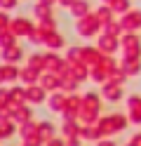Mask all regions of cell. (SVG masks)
<instances>
[{"mask_svg":"<svg viewBox=\"0 0 141 146\" xmlns=\"http://www.w3.org/2000/svg\"><path fill=\"white\" fill-rule=\"evenodd\" d=\"M28 66L35 68V71H42L45 68V52L38 54V57H35V54H33V57H28Z\"/></svg>","mask_w":141,"mask_h":146,"instance_id":"19","label":"cell"},{"mask_svg":"<svg viewBox=\"0 0 141 146\" xmlns=\"http://www.w3.org/2000/svg\"><path fill=\"white\" fill-rule=\"evenodd\" d=\"M45 146H66V144H64L61 139H56V137H52V139H47V141H45Z\"/></svg>","mask_w":141,"mask_h":146,"instance_id":"25","label":"cell"},{"mask_svg":"<svg viewBox=\"0 0 141 146\" xmlns=\"http://www.w3.org/2000/svg\"><path fill=\"white\" fill-rule=\"evenodd\" d=\"M9 17H7V12H0V31H7L9 29Z\"/></svg>","mask_w":141,"mask_h":146,"instance_id":"23","label":"cell"},{"mask_svg":"<svg viewBox=\"0 0 141 146\" xmlns=\"http://www.w3.org/2000/svg\"><path fill=\"white\" fill-rule=\"evenodd\" d=\"M113 14H115V12H113V7H111L108 3H103L99 10H97V17H99V21H101L103 26H106L108 21H113Z\"/></svg>","mask_w":141,"mask_h":146,"instance_id":"18","label":"cell"},{"mask_svg":"<svg viewBox=\"0 0 141 146\" xmlns=\"http://www.w3.org/2000/svg\"><path fill=\"white\" fill-rule=\"evenodd\" d=\"M132 144H134V146H141V134H134V137H132Z\"/></svg>","mask_w":141,"mask_h":146,"instance_id":"28","label":"cell"},{"mask_svg":"<svg viewBox=\"0 0 141 146\" xmlns=\"http://www.w3.org/2000/svg\"><path fill=\"white\" fill-rule=\"evenodd\" d=\"M127 118H129V123L141 125V97L139 94L127 97Z\"/></svg>","mask_w":141,"mask_h":146,"instance_id":"3","label":"cell"},{"mask_svg":"<svg viewBox=\"0 0 141 146\" xmlns=\"http://www.w3.org/2000/svg\"><path fill=\"white\" fill-rule=\"evenodd\" d=\"M68 10H71V14L75 17V19H80V17L89 14V3H87V0H75V3L68 7Z\"/></svg>","mask_w":141,"mask_h":146,"instance_id":"12","label":"cell"},{"mask_svg":"<svg viewBox=\"0 0 141 146\" xmlns=\"http://www.w3.org/2000/svg\"><path fill=\"white\" fill-rule=\"evenodd\" d=\"M0 83H5V76H3V66H0Z\"/></svg>","mask_w":141,"mask_h":146,"instance_id":"31","label":"cell"},{"mask_svg":"<svg viewBox=\"0 0 141 146\" xmlns=\"http://www.w3.org/2000/svg\"><path fill=\"white\" fill-rule=\"evenodd\" d=\"M40 3H45V5H54L56 0H40Z\"/></svg>","mask_w":141,"mask_h":146,"instance_id":"30","label":"cell"},{"mask_svg":"<svg viewBox=\"0 0 141 146\" xmlns=\"http://www.w3.org/2000/svg\"><path fill=\"white\" fill-rule=\"evenodd\" d=\"M47 106H50L52 113H64V106H66V97L61 92H52L47 97Z\"/></svg>","mask_w":141,"mask_h":146,"instance_id":"10","label":"cell"},{"mask_svg":"<svg viewBox=\"0 0 141 146\" xmlns=\"http://www.w3.org/2000/svg\"><path fill=\"white\" fill-rule=\"evenodd\" d=\"M103 3H108V5H111V3H113V0H103Z\"/></svg>","mask_w":141,"mask_h":146,"instance_id":"32","label":"cell"},{"mask_svg":"<svg viewBox=\"0 0 141 146\" xmlns=\"http://www.w3.org/2000/svg\"><path fill=\"white\" fill-rule=\"evenodd\" d=\"M97 146H115V141H111V139H101Z\"/></svg>","mask_w":141,"mask_h":146,"instance_id":"27","label":"cell"},{"mask_svg":"<svg viewBox=\"0 0 141 146\" xmlns=\"http://www.w3.org/2000/svg\"><path fill=\"white\" fill-rule=\"evenodd\" d=\"M0 59H3V64H19V61L24 59V50L14 42V45H9V47H3Z\"/></svg>","mask_w":141,"mask_h":146,"instance_id":"5","label":"cell"},{"mask_svg":"<svg viewBox=\"0 0 141 146\" xmlns=\"http://www.w3.org/2000/svg\"><path fill=\"white\" fill-rule=\"evenodd\" d=\"M7 102H12V99H9V90H5V87H0V106H5Z\"/></svg>","mask_w":141,"mask_h":146,"instance_id":"24","label":"cell"},{"mask_svg":"<svg viewBox=\"0 0 141 146\" xmlns=\"http://www.w3.org/2000/svg\"><path fill=\"white\" fill-rule=\"evenodd\" d=\"M26 102H33V104H42L47 102V90L42 85H28L26 87Z\"/></svg>","mask_w":141,"mask_h":146,"instance_id":"7","label":"cell"},{"mask_svg":"<svg viewBox=\"0 0 141 146\" xmlns=\"http://www.w3.org/2000/svg\"><path fill=\"white\" fill-rule=\"evenodd\" d=\"M101 21H99V17L97 14H85L78 19V24H75V31H78L82 38H92V35H97L101 31Z\"/></svg>","mask_w":141,"mask_h":146,"instance_id":"2","label":"cell"},{"mask_svg":"<svg viewBox=\"0 0 141 146\" xmlns=\"http://www.w3.org/2000/svg\"><path fill=\"white\" fill-rule=\"evenodd\" d=\"M66 146H80V141H78V139H73V141H68Z\"/></svg>","mask_w":141,"mask_h":146,"instance_id":"29","label":"cell"},{"mask_svg":"<svg viewBox=\"0 0 141 146\" xmlns=\"http://www.w3.org/2000/svg\"><path fill=\"white\" fill-rule=\"evenodd\" d=\"M120 47V35H111V33H103L99 38V50L103 54H113Z\"/></svg>","mask_w":141,"mask_h":146,"instance_id":"6","label":"cell"},{"mask_svg":"<svg viewBox=\"0 0 141 146\" xmlns=\"http://www.w3.org/2000/svg\"><path fill=\"white\" fill-rule=\"evenodd\" d=\"M12 120H14V123H28V120H33L31 108H28V106H19V108H14Z\"/></svg>","mask_w":141,"mask_h":146,"instance_id":"16","label":"cell"},{"mask_svg":"<svg viewBox=\"0 0 141 146\" xmlns=\"http://www.w3.org/2000/svg\"><path fill=\"white\" fill-rule=\"evenodd\" d=\"M54 29H56V21L52 19V17H42V19H40V31L50 33V31H54Z\"/></svg>","mask_w":141,"mask_h":146,"instance_id":"21","label":"cell"},{"mask_svg":"<svg viewBox=\"0 0 141 146\" xmlns=\"http://www.w3.org/2000/svg\"><path fill=\"white\" fill-rule=\"evenodd\" d=\"M61 80H64L61 73H59V76H54V73H42V87L47 90V92H50V90H54V87H59Z\"/></svg>","mask_w":141,"mask_h":146,"instance_id":"13","label":"cell"},{"mask_svg":"<svg viewBox=\"0 0 141 146\" xmlns=\"http://www.w3.org/2000/svg\"><path fill=\"white\" fill-rule=\"evenodd\" d=\"M3 76H5V83H14V80H19L21 71L17 68V64H3Z\"/></svg>","mask_w":141,"mask_h":146,"instance_id":"14","label":"cell"},{"mask_svg":"<svg viewBox=\"0 0 141 146\" xmlns=\"http://www.w3.org/2000/svg\"><path fill=\"white\" fill-rule=\"evenodd\" d=\"M9 99L12 102H26V90L24 87H12L9 90Z\"/></svg>","mask_w":141,"mask_h":146,"instance_id":"20","label":"cell"},{"mask_svg":"<svg viewBox=\"0 0 141 146\" xmlns=\"http://www.w3.org/2000/svg\"><path fill=\"white\" fill-rule=\"evenodd\" d=\"M122 29L125 31H136V29H141V10H134V12H125V17H122Z\"/></svg>","mask_w":141,"mask_h":146,"instance_id":"8","label":"cell"},{"mask_svg":"<svg viewBox=\"0 0 141 146\" xmlns=\"http://www.w3.org/2000/svg\"><path fill=\"white\" fill-rule=\"evenodd\" d=\"M111 7H113V12L122 14V12H127V10H129V0H113Z\"/></svg>","mask_w":141,"mask_h":146,"instance_id":"22","label":"cell"},{"mask_svg":"<svg viewBox=\"0 0 141 146\" xmlns=\"http://www.w3.org/2000/svg\"><path fill=\"white\" fill-rule=\"evenodd\" d=\"M38 78H40V71H35V68H31V66L21 68V76H19V80H24L26 85H33V83H38Z\"/></svg>","mask_w":141,"mask_h":146,"instance_id":"17","label":"cell"},{"mask_svg":"<svg viewBox=\"0 0 141 146\" xmlns=\"http://www.w3.org/2000/svg\"><path fill=\"white\" fill-rule=\"evenodd\" d=\"M127 127V118L125 115H120V113H113V115H106V118H101L99 120V130L103 137H108V134H118L122 132Z\"/></svg>","mask_w":141,"mask_h":146,"instance_id":"1","label":"cell"},{"mask_svg":"<svg viewBox=\"0 0 141 146\" xmlns=\"http://www.w3.org/2000/svg\"><path fill=\"white\" fill-rule=\"evenodd\" d=\"M9 31H12L17 38H21V35H31V31H33V21L26 19V17L12 19V21H9Z\"/></svg>","mask_w":141,"mask_h":146,"instance_id":"4","label":"cell"},{"mask_svg":"<svg viewBox=\"0 0 141 146\" xmlns=\"http://www.w3.org/2000/svg\"><path fill=\"white\" fill-rule=\"evenodd\" d=\"M103 99H111V102L122 99V87H120V83H106V85H103Z\"/></svg>","mask_w":141,"mask_h":146,"instance_id":"11","label":"cell"},{"mask_svg":"<svg viewBox=\"0 0 141 146\" xmlns=\"http://www.w3.org/2000/svg\"><path fill=\"white\" fill-rule=\"evenodd\" d=\"M101 50H97V47H82V64H85V66H89V64H92V66H99V64H101Z\"/></svg>","mask_w":141,"mask_h":146,"instance_id":"9","label":"cell"},{"mask_svg":"<svg viewBox=\"0 0 141 146\" xmlns=\"http://www.w3.org/2000/svg\"><path fill=\"white\" fill-rule=\"evenodd\" d=\"M54 125L50 123V120H42V123H38V134H40V139L42 141H47V139H52L54 137Z\"/></svg>","mask_w":141,"mask_h":146,"instance_id":"15","label":"cell"},{"mask_svg":"<svg viewBox=\"0 0 141 146\" xmlns=\"http://www.w3.org/2000/svg\"><path fill=\"white\" fill-rule=\"evenodd\" d=\"M75 3V0H56V5H59V7H71Z\"/></svg>","mask_w":141,"mask_h":146,"instance_id":"26","label":"cell"}]
</instances>
